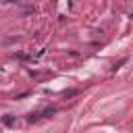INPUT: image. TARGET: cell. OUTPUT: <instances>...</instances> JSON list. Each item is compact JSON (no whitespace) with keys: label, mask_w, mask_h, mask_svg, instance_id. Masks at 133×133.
I'll return each instance as SVG.
<instances>
[{"label":"cell","mask_w":133,"mask_h":133,"mask_svg":"<svg viewBox=\"0 0 133 133\" xmlns=\"http://www.w3.org/2000/svg\"><path fill=\"white\" fill-rule=\"evenodd\" d=\"M52 114H56V108H54V106L44 108V110H39V112L31 114V116H29V121H37V118H42V116H52Z\"/></svg>","instance_id":"1"},{"label":"cell","mask_w":133,"mask_h":133,"mask_svg":"<svg viewBox=\"0 0 133 133\" xmlns=\"http://www.w3.org/2000/svg\"><path fill=\"white\" fill-rule=\"evenodd\" d=\"M2 121H4V125H6V127H10V125H15V118H12V114H6V116H4Z\"/></svg>","instance_id":"2"}]
</instances>
